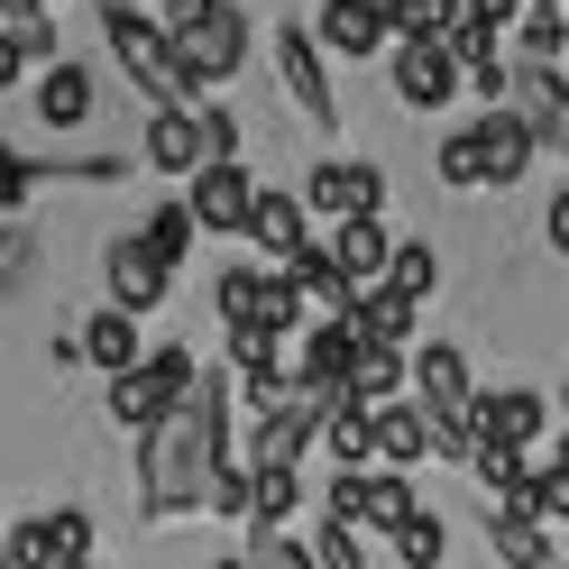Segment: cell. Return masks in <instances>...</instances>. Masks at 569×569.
Segmentation results:
<instances>
[{
  "label": "cell",
  "mask_w": 569,
  "mask_h": 569,
  "mask_svg": "<svg viewBox=\"0 0 569 569\" xmlns=\"http://www.w3.org/2000/svg\"><path fill=\"white\" fill-rule=\"evenodd\" d=\"M221 469H230V413H221V377L202 368L193 396L148 422V459H138L148 515H202V496H211Z\"/></svg>",
  "instance_id": "cell-1"
},
{
  "label": "cell",
  "mask_w": 569,
  "mask_h": 569,
  "mask_svg": "<svg viewBox=\"0 0 569 569\" xmlns=\"http://www.w3.org/2000/svg\"><path fill=\"white\" fill-rule=\"evenodd\" d=\"M157 38H166V64H174V83H184V92H211V83H230L239 64H248L239 0H174V19L157 28Z\"/></svg>",
  "instance_id": "cell-2"
},
{
  "label": "cell",
  "mask_w": 569,
  "mask_h": 569,
  "mask_svg": "<svg viewBox=\"0 0 569 569\" xmlns=\"http://www.w3.org/2000/svg\"><path fill=\"white\" fill-rule=\"evenodd\" d=\"M193 386H202V359L166 340V349H148L138 368H120V377H111V422H120V432H148V422H157L166 405H184Z\"/></svg>",
  "instance_id": "cell-3"
},
{
  "label": "cell",
  "mask_w": 569,
  "mask_h": 569,
  "mask_svg": "<svg viewBox=\"0 0 569 569\" xmlns=\"http://www.w3.org/2000/svg\"><path fill=\"white\" fill-rule=\"evenodd\" d=\"M101 38H111L120 56V74L157 101V111H184V83H174V64H166V38H157V19H138L129 0H101Z\"/></svg>",
  "instance_id": "cell-4"
},
{
  "label": "cell",
  "mask_w": 569,
  "mask_h": 569,
  "mask_svg": "<svg viewBox=\"0 0 569 569\" xmlns=\"http://www.w3.org/2000/svg\"><path fill=\"white\" fill-rule=\"evenodd\" d=\"M221 322H230V331H276V340H284V331L303 322V303H295V284H276L267 267H230V276H221Z\"/></svg>",
  "instance_id": "cell-5"
},
{
  "label": "cell",
  "mask_w": 569,
  "mask_h": 569,
  "mask_svg": "<svg viewBox=\"0 0 569 569\" xmlns=\"http://www.w3.org/2000/svg\"><path fill=\"white\" fill-rule=\"evenodd\" d=\"M551 432V405L532 386H506V396H469V441H496V450H532Z\"/></svg>",
  "instance_id": "cell-6"
},
{
  "label": "cell",
  "mask_w": 569,
  "mask_h": 569,
  "mask_svg": "<svg viewBox=\"0 0 569 569\" xmlns=\"http://www.w3.org/2000/svg\"><path fill=\"white\" fill-rule=\"evenodd\" d=\"M276 83L295 92V111L312 129H331L340 120V101H331V74H322V47H312V28H276Z\"/></svg>",
  "instance_id": "cell-7"
},
{
  "label": "cell",
  "mask_w": 569,
  "mask_h": 569,
  "mask_svg": "<svg viewBox=\"0 0 569 569\" xmlns=\"http://www.w3.org/2000/svg\"><path fill=\"white\" fill-rule=\"evenodd\" d=\"M469 157H478V193H506L532 166V129L515 111H487V120H469Z\"/></svg>",
  "instance_id": "cell-8"
},
{
  "label": "cell",
  "mask_w": 569,
  "mask_h": 569,
  "mask_svg": "<svg viewBox=\"0 0 569 569\" xmlns=\"http://www.w3.org/2000/svg\"><path fill=\"white\" fill-rule=\"evenodd\" d=\"M303 211H331V221H377V202H386V174L359 157V166H312V184L295 193Z\"/></svg>",
  "instance_id": "cell-9"
},
{
  "label": "cell",
  "mask_w": 569,
  "mask_h": 569,
  "mask_svg": "<svg viewBox=\"0 0 569 569\" xmlns=\"http://www.w3.org/2000/svg\"><path fill=\"white\" fill-rule=\"evenodd\" d=\"M459 92V64L441 38H396V101L405 111H441V101Z\"/></svg>",
  "instance_id": "cell-10"
},
{
  "label": "cell",
  "mask_w": 569,
  "mask_h": 569,
  "mask_svg": "<svg viewBox=\"0 0 569 569\" xmlns=\"http://www.w3.org/2000/svg\"><path fill=\"white\" fill-rule=\"evenodd\" d=\"M184 221L193 230H239L248 221V193H258V184H248V166H193L184 174Z\"/></svg>",
  "instance_id": "cell-11"
},
{
  "label": "cell",
  "mask_w": 569,
  "mask_h": 569,
  "mask_svg": "<svg viewBox=\"0 0 569 569\" xmlns=\"http://www.w3.org/2000/svg\"><path fill=\"white\" fill-rule=\"evenodd\" d=\"M101 276H111V312H129V322L166 303V267H157L138 239H111V248H101Z\"/></svg>",
  "instance_id": "cell-12"
},
{
  "label": "cell",
  "mask_w": 569,
  "mask_h": 569,
  "mask_svg": "<svg viewBox=\"0 0 569 569\" xmlns=\"http://www.w3.org/2000/svg\"><path fill=\"white\" fill-rule=\"evenodd\" d=\"M349 359H359V322H349V312H340V322H312L303 331V396H340V377H349Z\"/></svg>",
  "instance_id": "cell-13"
},
{
  "label": "cell",
  "mask_w": 569,
  "mask_h": 569,
  "mask_svg": "<svg viewBox=\"0 0 569 569\" xmlns=\"http://www.w3.org/2000/svg\"><path fill=\"white\" fill-rule=\"evenodd\" d=\"M312 47H331V56H377L386 47V19H377V0H322V28H312Z\"/></svg>",
  "instance_id": "cell-14"
},
{
  "label": "cell",
  "mask_w": 569,
  "mask_h": 569,
  "mask_svg": "<svg viewBox=\"0 0 569 569\" xmlns=\"http://www.w3.org/2000/svg\"><path fill=\"white\" fill-rule=\"evenodd\" d=\"M74 359H92L101 377H120V368H138V359H148V340H138V322H129V312H111V303H101L92 322L74 331Z\"/></svg>",
  "instance_id": "cell-15"
},
{
  "label": "cell",
  "mask_w": 569,
  "mask_h": 569,
  "mask_svg": "<svg viewBox=\"0 0 569 569\" xmlns=\"http://www.w3.org/2000/svg\"><path fill=\"white\" fill-rule=\"evenodd\" d=\"M368 450H377V459H386V469H396V478H405V469H413V459H422V450H432V422H422L413 405H368Z\"/></svg>",
  "instance_id": "cell-16"
},
{
  "label": "cell",
  "mask_w": 569,
  "mask_h": 569,
  "mask_svg": "<svg viewBox=\"0 0 569 569\" xmlns=\"http://www.w3.org/2000/svg\"><path fill=\"white\" fill-rule=\"evenodd\" d=\"M322 258H331V276L349 284V295H368V284L386 276V230H377V221H340Z\"/></svg>",
  "instance_id": "cell-17"
},
{
  "label": "cell",
  "mask_w": 569,
  "mask_h": 569,
  "mask_svg": "<svg viewBox=\"0 0 569 569\" xmlns=\"http://www.w3.org/2000/svg\"><path fill=\"white\" fill-rule=\"evenodd\" d=\"M239 230L267 248V267H284V258L303 248V202H295V193H248V221H239Z\"/></svg>",
  "instance_id": "cell-18"
},
{
  "label": "cell",
  "mask_w": 569,
  "mask_h": 569,
  "mask_svg": "<svg viewBox=\"0 0 569 569\" xmlns=\"http://www.w3.org/2000/svg\"><path fill=\"white\" fill-rule=\"evenodd\" d=\"M413 515V487L396 478V469H349V532H359V523H386V532H396Z\"/></svg>",
  "instance_id": "cell-19"
},
{
  "label": "cell",
  "mask_w": 569,
  "mask_h": 569,
  "mask_svg": "<svg viewBox=\"0 0 569 569\" xmlns=\"http://www.w3.org/2000/svg\"><path fill=\"white\" fill-rule=\"evenodd\" d=\"M506 515H523V523H542V532H551V523L569 515V469H560L551 450H542V459H532V469H523V487H515V506H506Z\"/></svg>",
  "instance_id": "cell-20"
},
{
  "label": "cell",
  "mask_w": 569,
  "mask_h": 569,
  "mask_svg": "<svg viewBox=\"0 0 569 569\" xmlns=\"http://www.w3.org/2000/svg\"><path fill=\"white\" fill-rule=\"evenodd\" d=\"M38 120H56V129H83L92 120V74H83V64H47V74H38Z\"/></svg>",
  "instance_id": "cell-21"
},
{
  "label": "cell",
  "mask_w": 569,
  "mask_h": 569,
  "mask_svg": "<svg viewBox=\"0 0 569 569\" xmlns=\"http://www.w3.org/2000/svg\"><path fill=\"white\" fill-rule=\"evenodd\" d=\"M148 166H157V174H193V166H202L193 111H157V120H148Z\"/></svg>",
  "instance_id": "cell-22"
},
{
  "label": "cell",
  "mask_w": 569,
  "mask_h": 569,
  "mask_svg": "<svg viewBox=\"0 0 569 569\" xmlns=\"http://www.w3.org/2000/svg\"><path fill=\"white\" fill-rule=\"evenodd\" d=\"M312 432L331 441V459H340V469H359V459H368V405H359V396H322Z\"/></svg>",
  "instance_id": "cell-23"
},
{
  "label": "cell",
  "mask_w": 569,
  "mask_h": 569,
  "mask_svg": "<svg viewBox=\"0 0 569 569\" xmlns=\"http://www.w3.org/2000/svg\"><path fill=\"white\" fill-rule=\"evenodd\" d=\"M396 386H405V349H377V340H359V359H349L340 396H359V405H386Z\"/></svg>",
  "instance_id": "cell-24"
},
{
  "label": "cell",
  "mask_w": 569,
  "mask_h": 569,
  "mask_svg": "<svg viewBox=\"0 0 569 569\" xmlns=\"http://www.w3.org/2000/svg\"><path fill=\"white\" fill-rule=\"evenodd\" d=\"M386 38H450L459 28V0H377Z\"/></svg>",
  "instance_id": "cell-25"
},
{
  "label": "cell",
  "mask_w": 569,
  "mask_h": 569,
  "mask_svg": "<svg viewBox=\"0 0 569 569\" xmlns=\"http://www.w3.org/2000/svg\"><path fill=\"white\" fill-rule=\"evenodd\" d=\"M487 532H496V560H506V569H560L542 523H523V515H487Z\"/></svg>",
  "instance_id": "cell-26"
},
{
  "label": "cell",
  "mask_w": 569,
  "mask_h": 569,
  "mask_svg": "<svg viewBox=\"0 0 569 569\" xmlns=\"http://www.w3.org/2000/svg\"><path fill=\"white\" fill-rule=\"evenodd\" d=\"M386 276H396V284H386V295L422 303V295H432V284H441V248H432V239H405V248H386Z\"/></svg>",
  "instance_id": "cell-27"
},
{
  "label": "cell",
  "mask_w": 569,
  "mask_h": 569,
  "mask_svg": "<svg viewBox=\"0 0 569 569\" xmlns=\"http://www.w3.org/2000/svg\"><path fill=\"white\" fill-rule=\"evenodd\" d=\"M396 560H405V569H441V560H450V523H441L432 506H413V515L396 523Z\"/></svg>",
  "instance_id": "cell-28"
},
{
  "label": "cell",
  "mask_w": 569,
  "mask_h": 569,
  "mask_svg": "<svg viewBox=\"0 0 569 569\" xmlns=\"http://www.w3.org/2000/svg\"><path fill=\"white\" fill-rule=\"evenodd\" d=\"M138 248H148L157 267H174V258H184V248H193V221H184V202H157L148 221H138Z\"/></svg>",
  "instance_id": "cell-29"
},
{
  "label": "cell",
  "mask_w": 569,
  "mask_h": 569,
  "mask_svg": "<svg viewBox=\"0 0 569 569\" xmlns=\"http://www.w3.org/2000/svg\"><path fill=\"white\" fill-rule=\"evenodd\" d=\"M38 523H47L56 569H83V560H92V515H83V506H56V515H38Z\"/></svg>",
  "instance_id": "cell-30"
},
{
  "label": "cell",
  "mask_w": 569,
  "mask_h": 569,
  "mask_svg": "<svg viewBox=\"0 0 569 569\" xmlns=\"http://www.w3.org/2000/svg\"><path fill=\"white\" fill-rule=\"evenodd\" d=\"M248 569H312V551L276 523H248Z\"/></svg>",
  "instance_id": "cell-31"
},
{
  "label": "cell",
  "mask_w": 569,
  "mask_h": 569,
  "mask_svg": "<svg viewBox=\"0 0 569 569\" xmlns=\"http://www.w3.org/2000/svg\"><path fill=\"white\" fill-rule=\"evenodd\" d=\"M312 551V569H368V542L349 523H322V542H303Z\"/></svg>",
  "instance_id": "cell-32"
},
{
  "label": "cell",
  "mask_w": 569,
  "mask_h": 569,
  "mask_svg": "<svg viewBox=\"0 0 569 569\" xmlns=\"http://www.w3.org/2000/svg\"><path fill=\"white\" fill-rule=\"evenodd\" d=\"M560 47H569L560 10H532V19H523V56H532V64H560Z\"/></svg>",
  "instance_id": "cell-33"
},
{
  "label": "cell",
  "mask_w": 569,
  "mask_h": 569,
  "mask_svg": "<svg viewBox=\"0 0 569 569\" xmlns=\"http://www.w3.org/2000/svg\"><path fill=\"white\" fill-rule=\"evenodd\" d=\"M230 359L248 368V386H258V377H276V331H230Z\"/></svg>",
  "instance_id": "cell-34"
},
{
  "label": "cell",
  "mask_w": 569,
  "mask_h": 569,
  "mask_svg": "<svg viewBox=\"0 0 569 569\" xmlns=\"http://www.w3.org/2000/svg\"><path fill=\"white\" fill-rule=\"evenodd\" d=\"M441 184H450V193H478V157H469V129H459V138H441Z\"/></svg>",
  "instance_id": "cell-35"
},
{
  "label": "cell",
  "mask_w": 569,
  "mask_h": 569,
  "mask_svg": "<svg viewBox=\"0 0 569 569\" xmlns=\"http://www.w3.org/2000/svg\"><path fill=\"white\" fill-rule=\"evenodd\" d=\"M248 496H258V478H248V469H221L202 506H211V515H248Z\"/></svg>",
  "instance_id": "cell-36"
},
{
  "label": "cell",
  "mask_w": 569,
  "mask_h": 569,
  "mask_svg": "<svg viewBox=\"0 0 569 569\" xmlns=\"http://www.w3.org/2000/svg\"><path fill=\"white\" fill-rule=\"evenodd\" d=\"M523 10V0H459V19L469 28H487V38H506V19Z\"/></svg>",
  "instance_id": "cell-37"
},
{
  "label": "cell",
  "mask_w": 569,
  "mask_h": 569,
  "mask_svg": "<svg viewBox=\"0 0 569 569\" xmlns=\"http://www.w3.org/2000/svg\"><path fill=\"white\" fill-rule=\"evenodd\" d=\"M28 184H38V166H19V157H10V148H0V211H10V202H19V193H28Z\"/></svg>",
  "instance_id": "cell-38"
},
{
  "label": "cell",
  "mask_w": 569,
  "mask_h": 569,
  "mask_svg": "<svg viewBox=\"0 0 569 569\" xmlns=\"http://www.w3.org/2000/svg\"><path fill=\"white\" fill-rule=\"evenodd\" d=\"M19 74H28V56H19V38H0V92H10Z\"/></svg>",
  "instance_id": "cell-39"
},
{
  "label": "cell",
  "mask_w": 569,
  "mask_h": 569,
  "mask_svg": "<svg viewBox=\"0 0 569 569\" xmlns=\"http://www.w3.org/2000/svg\"><path fill=\"white\" fill-rule=\"evenodd\" d=\"M211 569H248V560H211Z\"/></svg>",
  "instance_id": "cell-40"
},
{
  "label": "cell",
  "mask_w": 569,
  "mask_h": 569,
  "mask_svg": "<svg viewBox=\"0 0 569 569\" xmlns=\"http://www.w3.org/2000/svg\"><path fill=\"white\" fill-rule=\"evenodd\" d=\"M532 10H560V0H532Z\"/></svg>",
  "instance_id": "cell-41"
}]
</instances>
